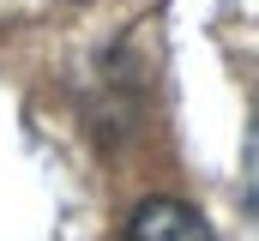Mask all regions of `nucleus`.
Masks as SVG:
<instances>
[{
	"mask_svg": "<svg viewBox=\"0 0 259 241\" xmlns=\"http://www.w3.org/2000/svg\"><path fill=\"white\" fill-rule=\"evenodd\" d=\"M121 241H211V223L187 199H145Z\"/></svg>",
	"mask_w": 259,
	"mask_h": 241,
	"instance_id": "1",
	"label": "nucleus"
},
{
	"mask_svg": "<svg viewBox=\"0 0 259 241\" xmlns=\"http://www.w3.org/2000/svg\"><path fill=\"white\" fill-rule=\"evenodd\" d=\"M247 199H253V211H259V120H253V133H247Z\"/></svg>",
	"mask_w": 259,
	"mask_h": 241,
	"instance_id": "2",
	"label": "nucleus"
}]
</instances>
